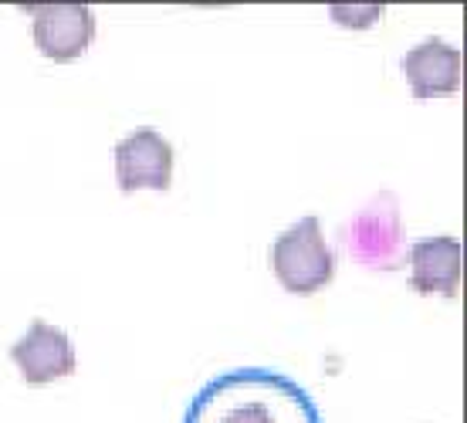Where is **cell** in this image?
<instances>
[{"instance_id":"6da1fadb","label":"cell","mask_w":467,"mask_h":423,"mask_svg":"<svg viewBox=\"0 0 467 423\" xmlns=\"http://www.w3.org/2000/svg\"><path fill=\"white\" fill-rule=\"evenodd\" d=\"M183 423H326L298 379L265 366H241L193 393Z\"/></svg>"},{"instance_id":"7a4b0ae2","label":"cell","mask_w":467,"mask_h":423,"mask_svg":"<svg viewBox=\"0 0 467 423\" xmlns=\"http://www.w3.org/2000/svg\"><path fill=\"white\" fill-rule=\"evenodd\" d=\"M342 247L362 268H403L407 264V234H403V221H400L397 193L379 190L349 221L346 234H342Z\"/></svg>"},{"instance_id":"3957f363","label":"cell","mask_w":467,"mask_h":423,"mask_svg":"<svg viewBox=\"0 0 467 423\" xmlns=\"http://www.w3.org/2000/svg\"><path fill=\"white\" fill-rule=\"evenodd\" d=\"M271 271L292 294H316L336 278V254L326 244L318 217L295 221L271 244Z\"/></svg>"},{"instance_id":"277c9868","label":"cell","mask_w":467,"mask_h":423,"mask_svg":"<svg viewBox=\"0 0 467 423\" xmlns=\"http://www.w3.org/2000/svg\"><path fill=\"white\" fill-rule=\"evenodd\" d=\"M116 183L122 193L170 190L173 183V146L156 129H136L116 146Z\"/></svg>"},{"instance_id":"5b68a950","label":"cell","mask_w":467,"mask_h":423,"mask_svg":"<svg viewBox=\"0 0 467 423\" xmlns=\"http://www.w3.org/2000/svg\"><path fill=\"white\" fill-rule=\"evenodd\" d=\"M11 359L21 369L24 383L45 387L61 377L75 373V349H71L68 332H61L51 322H31L27 332L11 346Z\"/></svg>"},{"instance_id":"8992f818","label":"cell","mask_w":467,"mask_h":423,"mask_svg":"<svg viewBox=\"0 0 467 423\" xmlns=\"http://www.w3.org/2000/svg\"><path fill=\"white\" fill-rule=\"evenodd\" d=\"M95 37V14L85 4H45L35 14V45L45 58L68 65L82 58Z\"/></svg>"},{"instance_id":"52a82bcc","label":"cell","mask_w":467,"mask_h":423,"mask_svg":"<svg viewBox=\"0 0 467 423\" xmlns=\"http://www.w3.org/2000/svg\"><path fill=\"white\" fill-rule=\"evenodd\" d=\"M403 75L417 98H441L461 88V51L441 37L420 41L403 55Z\"/></svg>"},{"instance_id":"ba28073f","label":"cell","mask_w":467,"mask_h":423,"mask_svg":"<svg viewBox=\"0 0 467 423\" xmlns=\"http://www.w3.org/2000/svg\"><path fill=\"white\" fill-rule=\"evenodd\" d=\"M410 288L420 294L454 298L461 284V241L457 237H423L407 251Z\"/></svg>"},{"instance_id":"9c48e42d","label":"cell","mask_w":467,"mask_h":423,"mask_svg":"<svg viewBox=\"0 0 467 423\" xmlns=\"http://www.w3.org/2000/svg\"><path fill=\"white\" fill-rule=\"evenodd\" d=\"M328 14H332V21L346 24V27H369V24L379 21L383 7L379 4H373V7L369 4H359V7H352V4H332Z\"/></svg>"}]
</instances>
